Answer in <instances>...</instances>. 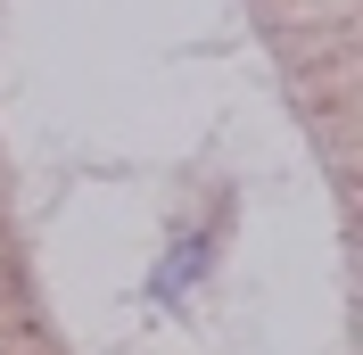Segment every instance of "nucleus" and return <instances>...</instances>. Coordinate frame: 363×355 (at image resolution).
Here are the masks:
<instances>
[{"label": "nucleus", "mask_w": 363, "mask_h": 355, "mask_svg": "<svg viewBox=\"0 0 363 355\" xmlns=\"http://www.w3.org/2000/svg\"><path fill=\"white\" fill-rule=\"evenodd\" d=\"M206 256H215V240H206V231H199V240H182L174 256H165V265H157V281H149V289H157L165 306H174L182 289H190V281H199V273H206Z\"/></svg>", "instance_id": "1"}]
</instances>
